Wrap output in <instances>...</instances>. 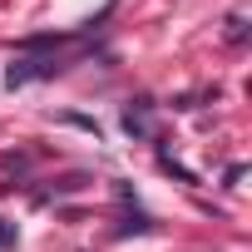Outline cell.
<instances>
[{
	"label": "cell",
	"mask_w": 252,
	"mask_h": 252,
	"mask_svg": "<svg viewBox=\"0 0 252 252\" xmlns=\"http://www.w3.org/2000/svg\"><path fill=\"white\" fill-rule=\"evenodd\" d=\"M124 129H129V134H149V109H144V99H139V109H124Z\"/></svg>",
	"instance_id": "6da1fadb"
},
{
	"label": "cell",
	"mask_w": 252,
	"mask_h": 252,
	"mask_svg": "<svg viewBox=\"0 0 252 252\" xmlns=\"http://www.w3.org/2000/svg\"><path fill=\"white\" fill-rule=\"evenodd\" d=\"M227 40H232V45H242V20H237V15L227 20Z\"/></svg>",
	"instance_id": "7a4b0ae2"
}]
</instances>
